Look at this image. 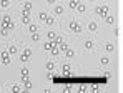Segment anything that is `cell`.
Instances as JSON below:
<instances>
[{
    "label": "cell",
    "instance_id": "1",
    "mask_svg": "<svg viewBox=\"0 0 123 93\" xmlns=\"http://www.w3.org/2000/svg\"><path fill=\"white\" fill-rule=\"evenodd\" d=\"M2 27H12V22H10V19H8V17H5V19H3Z\"/></svg>",
    "mask_w": 123,
    "mask_h": 93
},
{
    "label": "cell",
    "instance_id": "2",
    "mask_svg": "<svg viewBox=\"0 0 123 93\" xmlns=\"http://www.w3.org/2000/svg\"><path fill=\"white\" fill-rule=\"evenodd\" d=\"M2 60H3V63H8L10 60H8V53H2Z\"/></svg>",
    "mask_w": 123,
    "mask_h": 93
},
{
    "label": "cell",
    "instance_id": "3",
    "mask_svg": "<svg viewBox=\"0 0 123 93\" xmlns=\"http://www.w3.org/2000/svg\"><path fill=\"white\" fill-rule=\"evenodd\" d=\"M0 2H2V7H7L8 5V0H0Z\"/></svg>",
    "mask_w": 123,
    "mask_h": 93
},
{
    "label": "cell",
    "instance_id": "4",
    "mask_svg": "<svg viewBox=\"0 0 123 93\" xmlns=\"http://www.w3.org/2000/svg\"><path fill=\"white\" fill-rule=\"evenodd\" d=\"M90 30H97V25L95 23H90Z\"/></svg>",
    "mask_w": 123,
    "mask_h": 93
},
{
    "label": "cell",
    "instance_id": "5",
    "mask_svg": "<svg viewBox=\"0 0 123 93\" xmlns=\"http://www.w3.org/2000/svg\"><path fill=\"white\" fill-rule=\"evenodd\" d=\"M22 75H23V76H27V75H28V70H25V68H23V70H22Z\"/></svg>",
    "mask_w": 123,
    "mask_h": 93
},
{
    "label": "cell",
    "instance_id": "6",
    "mask_svg": "<svg viewBox=\"0 0 123 93\" xmlns=\"http://www.w3.org/2000/svg\"><path fill=\"white\" fill-rule=\"evenodd\" d=\"M48 2H50V3H53V2H55V0H48Z\"/></svg>",
    "mask_w": 123,
    "mask_h": 93
}]
</instances>
